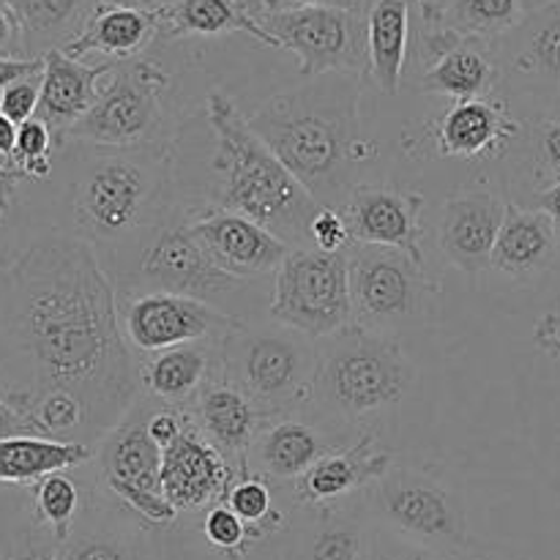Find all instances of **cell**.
<instances>
[{
    "mask_svg": "<svg viewBox=\"0 0 560 560\" xmlns=\"http://www.w3.org/2000/svg\"><path fill=\"white\" fill-rule=\"evenodd\" d=\"M58 394L80 399L96 446L142 386L96 246L55 233L0 268V397L27 419Z\"/></svg>",
    "mask_w": 560,
    "mask_h": 560,
    "instance_id": "obj_1",
    "label": "cell"
},
{
    "mask_svg": "<svg viewBox=\"0 0 560 560\" xmlns=\"http://www.w3.org/2000/svg\"><path fill=\"white\" fill-rule=\"evenodd\" d=\"M361 74H323L295 91L268 98L249 115V126L279 162L323 208L350 200L359 164L375 156L361 135Z\"/></svg>",
    "mask_w": 560,
    "mask_h": 560,
    "instance_id": "obj_2",
    "label": "cell"
},
{
    "mask_svg": "<svg viewBox=\"0 0 560 560\" xmlns=\"http://www.w3.org/2000/svg\"><path fill=\"white\" fill-rule=\"evenodd\" d=\"M206 113L217 140L213 173L219 184L213 202L262 224L293 249H304V241L312 246L310 233L323 211L320 202L252 131L249 120L228 93H208Z\"/></svg>",
    "mask_w": 560,
    "mask_h": 560,
    "instance_id": "obj_3",
    "label": "cell"
},
{
    "mask_svg": "<svg viewBox=\"0 0 560 560\" xmlns=\"http://www.w3.org/2000/svg\"><path fill=\"white\" fill-rule=\"evenodd\" d=\"M71 213L88 244L162 224L175 213L173 145L102 148L77 178Z\"/></svg>",
    "mask_w": 560,
    "mask_h": 560,
    "instance_id": "obj_4",
    "label": "cell"
},
{
    "mask_svg": "<svg viewBox=\"0 0 560 560\" xmlns=\"http://www.w3.org/2000/svg\"><path fill=\"white\" fill-rule=\"evenodd\" d=\"M416 383V364L397 337L355 323L317 342L312 399L339 424H359L402 402Z\"/></svg>",
    "mask_w": 560,
    "mask_h": 560,
    "instance_id": "obj_5",
    "label": "cell"
},
{
    "mask_svg": "<svg viewBox=\"0 0 560 560\" xmlns=\"http://www.w3.org/2000/svg\"><path fill=\"white\" fill-rule=\"evenodd\" d=\"M219 370L262 410L279 419L312 399L317 342L288 326H249L241 320L217 345Z\"/></svg>",
    "mask_w": 560,
    "mask_h": 560,
    "instance_id": "obj_6",
    "label": "cell"
},
{
    "mask_svg": "<svg viewBox=\"0 0 560 560\" xmlns=\"http://www.w3.org/2000/svg\"><path fill=\"white\" fill-rule=\"evenodd\" d=\"M170 74L151 58L118 60L102 82L91 113L71 129L69 142L96 148L173 145L170 131Z\"/></svg>",
    "mask_w": 560,
    "mask_h": 560,
    "instance_id": "obj_7",
    "label": "cell"
},
{
    "mask_svg": "<svg viewBox=\"0 0 560 560\" xmlns=\"http://www.w3.org/2000/svg\"><path fill=\"white\" fill-rule=\"evenodd\" d=\"M364 506L375 528L410 545L441 552H465L468 547L463 498L424 470L392 465L386 476L364 490Z\"/></svg>",
    "mask_w": 560,
    "mask_h": 560,
    "instance_id": "obj_8",
    "label": "cell"
},
{
    "mask_svg": "<svg viewBox=\"0 0 560 560\" xmlns=\"http://www.w3.org/2000/svg\"><path fill=\"white\" fill-rule=\"evenodd\" d=\"M348 273L353 323L388 337L424 320L430 301L441 293L424 266L392 246L353 244Z\"/></svg>",
    "mask_w": 560,
    "mask_h": 560,
    "instance_id": "obj_9",
    "label": "cell"
},
{
    "mask_svg": "<svg viewBox=\"0 0 560 560\" xmlns=\"http://www.w3.org/2000/svg\"><path fill=\"white\" fill-rule=\"evenodd\" d=\"M268 315L279 326L293 328L315 342L350 326L353 301H350L348 252L328 255L315 246L290 252L277 268Z\"/></svg>",
    "mask_w": 560,
    "mask_h": 560,
    "instance_id": "obj_10",
    "label": "cell"
},
{
    "mask_svg": "<svg viewBox=\"0 0 560 560\" xmlns=\"http://www.w3.org/2000/svg\"><path fill=\"white\" fill-rule=\"evenodd\" d=\"M277 49H290L306 80L334 74H366L364 11L337 9H262L255 14Z\"/></svg>",
    "mask_w": 560,
    "mask_h": 560,
    "instance_id": "obj_11",
    "label": "cell"
},
{
    "mask_svg": "<svg viewBox=\"0 0 560 560\" xmlns=\"http://www.w3.org/2000/svg\"><path fill=\"white\" fill-rule=\"evenodd\" d=\"M137 293H175L213 301L241 284V279L213 262L206 246L191 233L186 211H175L140 244L137 255Z\"/></svg>",
    "mask_w": 560,
    "mask_h": 560,
    "instance_id": "obj_12",
    "label": "cell"
},
{
    "mask_svg": "<svg viewBox=\"0 0 560 560\" xmlns=\"http://www.w3.org/2000/svg\"><path fill=\"white\" fill-rule=\"evenodd\" d=\"M235 326L238 317L189 295L137 293L120 306L124 337L140 355L180 345H219Z\"/></svg>",
    "mask_w": 560,
    "mask_h": 560,
    "instance_id": "obj_13",
    "label": "cell"
},
{
    "mask_svg": "<svg viewBox=\"0 0 560 560\" xmlns=\"http://www.w3.org/2000/svg\"><path fill=\"white\" fill-rule=\"evenodd\" d=\"M191 233L197 235L208 255L213 257L222 271L230 277L246 279L260 277V273L277 271L284 262V257L293 252V246L284 244L282 238L266 230L262 224L252 222L244 213L228 211V208L202 206L186 211Z\"/></svg>",
    "mask_w": 560,
    "mask_h": 560,
    "instance_id": "obj_14",
    "label": "cell"
},
{
    "mask_svg": "<svg viewBox=\"0 0 560 560\" xmlns=\"http://www.w3.org/2000/svg\"><path fill=\"white\" fill-rule=\"evenodd\" d=\"M421 58L427 63L421 91L454 102L495 96V85L503 80L495 44L463 38L441 27L421 31Z\"/></svg>",
    "mask_w": 560,
    "mask_h": 560,
    "instance_id": "obj_15",
    "label": "cell"
},
{
    "mask_svg": "<svg viewBox=\"0 0 560 560\" xmlns=\"http://www.w3.org/2000/svg\"><path fill=\"white\" fill-rule=\"evenodd\" d=\"M421 211L424 195L421 191H402L392 186H355L350 200L339 208L353 244L392 246L413 257L424 266L421 252Z\"/></svg>",
    "mask_w": 560,
    "mask_h": 560,
    "instance_id": "obj_16",
    "label": "cell"
},
{
    "mask_svg": "<svg viewBox=\"0 0 560 560\" xmlns=\"http://www.w3.org/2000/svg\"><path fill=\"white\" fill-rule=\"evenodd\" d=\"M153 408L156 399L142 394L135 408L96 443V479L107 495L120 490L162 492L164 452L148 432Z\"/></svg>",
    "mask_w": 560,
    "mask_h": 560,
    "instance_id": "obj_17",
    "label": "cell"
},
{
    "mask_svg": "<svg viewBox=\"0 0 560 560\" xmlns=\"http://www.w3.org/2000/svg\"><path fill=\"white\" fill-rule=\"evenodd\" d=\"M523 120L509 113L506 98H468L443 109L432 129V145L438 156L492 162L501 159L523 137Z\"/></svg>",
    "mask_w": 560,
    "mask_h": 560,
    "instance_id": "obj_18",
    "label": "cell"
},
{
    "mask_svg": "<svg viewBox=\"0 0 560 560\" xmlns=\"http://www.w3.org/2000/svg\"><path fill=\"white\" fill-rule=\"evenodd\" d=\"M495 55L503 77L560 104V0L530 9L525 20L495 44Z\"/></svg>",
    "mask_w": 560,
    "mask_h": 560,
    "instance_id": "obj_19",
    "label": "cell"
},
{
    "mask_svg": "<svg viewBox=\"0 0 560 560\" xmlns=\"http://www.w3.org/2000/svg\"><path fill=\"white\" fill-rule=\"evenodd\" d=\"M238 470L195 430L186 427L173 446L164 448L162 492L175 512H202L224 503Z\"/></svg>",
    "mask_w": 560,
    "mask_h": 560,
    "instance_id": "obj_20",
    "label": "cell"
},
{
    "mask_svg": "<svg viewBox=\"0 0 560 560\" xmlns=\"http://www.w3.org/2000/svg\"><path fill=\"white\" fill-rule=\"evenodd\" d=\"M186 413H189L195 430L238 474L249 470L246 468V463H249V448L268 419L222 370L213 372V377L200 388L195 402L186 408Z\"/></svg>",
    "mask_w": 560,
    "mask_h": 560,
    "instance_id": "obj_21",
    "label": "cell"
},
{
    "mask_svg": "<svg viewBox=\"0 0 560 560\" xmlns=\"http://www.w3.org/2000/svg\"><path fill=\"white\" fill-rule=\"evenodd\" d=\"M394 459L381 446L375 432H364L350 446H337L293 485V498L301 506L320 512L364 495L381 476L392 470Z\"/></svg>",
    "mask_w": 560,
    "mask_h": 560,
    "instance_id": "obj_22",
    "label": "cell"
},
{
    "mask_svg": "<svg viewBox=\"0 0 560 560\" xmlns=\"http://www.w3.org/2000/svg\"><path fill=\"white\" fill-rule=\"evenodd\" d=\"M506 202L485 186H474L448 197L441 213V249L454 268L479 277L492 268V249L501 233Z\"/></svg>",
    "mask_w": 560,
    "mask_h": 560,
    "instance_id": "obj_23",
    "label": "cell"
},
{
    "mask_svg": "<svg viewBox=\"0 0 560 560\" xmlns=\"http://www.w3.org/2000/svg\"><path fill=\"white\" fill-rule=\"evenodd\" d=\"M113 60L85 63V60L69 58L63 49L44 55L42 102H38L36 118L44 120L52 131L55 145L69 142L71 129L91 113L104 77L113 71Z\"/></svg>",
    "mask_w": 560,
    "mask_h": 560,
    "instance_id": "obj_24",
    "label": "cell"
},
{
    "mask_svg": "<svg viewBox=\"0 0 560 560\" xmlns=\"http://www.w3.org/2000/svg\"><path fill=\"white\" fill-rule=\"evenodd\" d=\"M337 446V438H328L320 427L304 419H268L249 448L246 474H257L273 485H295Z\"/></svg>",
    "mask_w": 560,
    "mask_h": 560,
    "instance_id": "obj_25",
    "label": "cell"
},
{
    "mask_svg": "<svg viewBox=\"0 0 560 560\" xmlns=\"http://www.w3.org/2000/svg\"><path fill=\"white\" fill-rule=\"evenodd\" d=\"M558 246L556 228L545 211L509 200L492 249V268L517 282H534L550 271Z\"/></svg>",
    "mask_w": 560,
    "mask_h": 560,
    "instance_id": "obj_26",
    "label": "cell"
},
{
    "mask_svg": "<svg viewBox=\"0 0 560 560\" xmlns=\"http://www.w3.org/2000/svg\"><path fill=\"white\" fill-rule=\"evenodd\" d=\"M142 394L170 408H189L219 370L217 345H180L137 361Z\"/></svg>",
    "mask_w": 560,
    "mask_h": 560,
    "instance_id": "obj_27",
    "label": "cell"
},
{
    "mask_svg": "<svg viewBox=\"0 0 560 560\" xmlns=\"http://www.w3.org/2000/svg\"><path fill=\"white\" fill-rule=\"evenodd\" d=\"M159 38V14L124 5H102L93 9L85 31L63 47L69 58L85 60L88 55H102L104 60L142 58L148 47Z\"/></svg>",
    "mask_w": 560,
    "mask_h": 560,
    "instance_id": "obj_28",
    "label": "cell"
},
{
    "mask_svg": "<svg viewBox=\"0 0 560 560\" xmlns=\"http://www.w3.org/2000/svg\"><path fill=\"white\" fill-rule=\"evenodd\" d=\"M315 514V523L301 536L295 560H372L375 525L366 514L364 495Z\"/></svg>",
    "mask_w": 560,
    "mask_h": 560,
    "instance_id": "obj_29",
    "label": "cell"
},
{
    "mask_svg": "<svg viewBox=\"0 0 560 560\" xmlns=\"http://www.w3.org/2000/svg\"><path fill=\"white\" fill-rule=\"evenodd\" d=\"M366 16V77L388 96L402 85L410 52V0H372Z\"/></svg>",
    "mask_w": 560,
    "mask_h": 560,
    "instance_id": "obj_30",
    "label": "cell"
},
{
    "mask_svg": "<svg viewBox=\"0 0 560 560\" xmlns=\"http://www.w3.org/2000/svg\"><path fill=\"white\" fill-rule=\"evenodd\" d=\"M224 33H246L255 42L273 47L255 11L241 0H175L159 14V38H208Z\"/></svg>",
    "mask_w": 560,
    "mask_h": 560,
    "instance_id": "obj_31",
    "label": "cell"
},
{
    "mask_svg": "<svg viewBox=\"0 0 560 560\" xmlns=\"http://www.w3.org/2000/svg\"><path fill=\"white\" fill-rule=\"evenodd\" d=\"M14 11L25 58L36 60L63 49L85 31L98 0H5Z\"/></svg>",
    "mask_w": 560,
    "mask_h": 560,
    "instance_id": "obj_32",
    "label": "cell"
},
{
    "mask_svg": "<svg viewBox=\"0 0 560 560\" xmlns=\"http://www.w3.org/2000/svg\"><path fill=\"white\" fill-rule=\"evenodd\" d=\"M96 446L55 441L42 435H14L0 441V485H38L52 474L88 465Z\"/></svg>",
    "mask_w": 560,
    "mask_h": 560,
    "instance_id": "obj_33",
    "label": "cell"
},
{
    "mask_svg": "<svg viewBox=\"0 0 560 560\" xmlns=\"http://www.w3.org/2000/svg\"><path fill=\"white\" fill-rule=\"evenodd\" d=\"M530 11L528 0H441V16L432 31H452L463 38L498 44Z\"/></svg>",
    "mask_w": 560,
    "mask_h": 560,
    "instance_id": "obj_34",
    "label": "cell"
},
{
    "mask_svg": "<svg viewBox=\"0 0 560 560\" xmlns=\"http://www.w3.org/2000/svg\"><path fill=\"white\" fill-rule=\"evenodd\" d=\"M82 512V490L69 474H52L33 485V523L47 530L58 545L74 534Z\"/></svg>",
    "mask_w": 560,
    "mask_h": 560,
    "instance_id": "obj_35",
    "label": "cell"
},
{
    "mask_svg": "<svg viewBox=\"0 0 560 560\" xmlns=\"http://www.w3.org/2000/svg\"><path fill=\"white\" fill-rule=\"evenodd\" d=\"M224 503L244 520L255 545L284 528V514L273 506L271 481H266L262 476L238 474Z\"/></svg>",
    "mask_w": 560,
    "mask_h": 560,
    "instance_id": "obj_36",
    "label": "cell"
},
{
    "mask_svg": "<svg viewBox=\"0 0 560 560\" xmlns=\"http://www.w3.org/2000/svg\"><path fill=\"white\" fill-rule=\"evenodd\" d=\"M523 167L528 180V206L560 180V118H541L523 131Z\"/></svg>",
    "mask_w": 560,
    "mask_h": 560,
    "instance_id": "obj_37",
    "label": "cell"
},
{
    "mask_svg": "<svg viewBox=\"0 0 560 560\" xmlns=\"http://www.w3.org/2000/svg\"><path fill=\"white\" fill-rule=\"evenodd\" d=\"M52 148L55 137L47 129V124L38 118H31L16 129V151L14 167L31 180H47L52 173Z\"/></svg>",
    "mask_w": 560,
    "mask_h": 560,
    "instance_id": "obj_38",
    "label": "cell"
},
{
    "mask_svg": "<svg viewBox=\"0 0 560 560\" xmlns=\"http://www.w3.org/2000/svg\"><path fill=\"white\" fill-rule=\"evenodd\" d=\"M202 536H206L213 550L224 552L230 558L246 556V550L255 545L244 520L228 503H217V506L208 509L206 520H202Z\"/></svg>",
    "mask_w": 560,
    "mask_h": 560,
    "instance_id": "obj_39",
    "label": "cell"
},
{
    "mask_svg": "<svg viewBox=\"0 0 560 560\" xmlns=\"http://www.w3.org/2000/svg\"><path fill=\"white\" fill-rule=\"evenodd\" d=\"M58 560H140L135 547L115 534L88 530V534H71L58 547Z\"/></svg>",
    "mask_w": 560,
    "mask_h": 560,
    "instance_id": "obj_40",
    "label": "cell"
},
{
    "mask_svg": "<svg viewBox=\"0 0 560 560\" xmlns=\"http://www.w3.org/2000/svg\"><path fill=\"white\" fill-rule=\"evenodd\" d=\"M42 71L22 77V80L11 82L0 96V113L11 120V124L22 126L31 118H36L38 102H42Z\"/></svg>",
    "mask_w": 560,
    "mask_h": 560,
    "instance_id": "obj_41",
    "label": "cell"
},
{
    "mask_svg": "<svg viewBox=\"0 0 560 560\" xmlns=\"http://www.w3.org/2000/svg\"><path fill=\"white\" fill-rule=\"evenodd\" d=\"M372 560H479L465 552H441L430 547L410 545L388 530L375 528V547H372Z\"/></svg>",
    "mask_w": 560,
    "mask_h": 560,
    "instance_id": "obj_42",
    "label": "cell"
},
{
    "mask_svg": "<svg viewBox=\"0 0 560 560\" xmlns=\"http://www.w3.org/2000/svg\"><path fill=\"white\" fill-rule=\"evenodd\" d=\"M312 246L328 255H342L353 246L348 233V224H345L342 213L334 211V208H323L320 213L312 222Z\"/></svg>",
    "mask_w": 560,
    "mask_h": 560,
    "instance_id": "obj_43",
    "label": "cell"
},
{
    "mask_svg": "<svg viewBox=\"0 0 560 560\" xmlns=\"http://www.w3.org/2000/svg\"><path fill=\"white\" fill-rule=\"evenodd\" d=\"M58 541L42 528H33L14 545L5 560H58Z\"/></svg>",
    "mask_w": 560,
    "mask_h": 560,
    "instance_id": "obj_44",
    "label": "cell"
},
{
    "mask_svg": "<svg viewBox=\"0 0 560 560\" xmlns=\"http://www.w3.org/2000/svg\"><path fill=\"white\" fill-rule=\"evenodd\" d=\"M0 55L5 58H25V44H22L20 22L5 0H0Z\"/></svg>",
    "mask_w": 560,
    "mask_h": 560,
    "instance_id": "obj_45",
    "label": "cell"
},
{
    "mask_svg": "<svg viewBox=\"0 0 560 560\" xmlns=\"http://www.w3.org/2000/svg\"><path fill=\"white\" fill-rule=\"evenodd\" d=\"M42 69H44V58L31 60V58H5V55H0V96H3V91L11 85V82L22 80V77Z\"/></svg>",
    "mask_w": 560,
    "mask_h": 560,
    "instance_id": "obj_46",
    "label": "cell"
},
{
    "mask_svg": "<svg viewBox=\"0 0 560 560\" xmlns=\"http://www.w3.org/2000/svg\"><path fill=\"white\" fill-rule=\"evenodd\" d=\"M262 9H337L364 11V0H266Z\"/></svg>",
    "mask_w": 560,
    "mask_h": 560,
    "instance_id": "obj_47",
    "label": "cell"
},
{
    "mask_svg": "<svg viewBox=\"0 0 560 560\" xmlns=\"http://www.w3.org/2000/svg\"><path fill=\"white\" fill-rule=\"evenodd\" d=\"M14 435H36V432H33V427L27 424L25 416L16 413V410L0 397V441Z\"/></svg>",
    "mask_w": 560,
    "mask_h": 560,
    "instance_id": "obj_48",
    "label": "cell"
},
{
    "mask_svg": "<svg viewBox=\"0 0 560 560\" xmlns=\"http://www.w3.org/2000/svg\"><path fill=\"white\" fill-rule=\"evenodd\" d=\"M22 180H27V178L20 173V170H14V167H9V164L0 162V224H3L5 213H9L11 202H14L16 186H20Z\"/></svg>",
    "mask_w": 560,
    "mask_h": 560,
    "instance_id": "obj_49",
    "label": "cell"
},
{
    "mask_svg": "<svg viewBox=\"0 0 560 560\" xmlns=\"http://www.w3.org/2000/svg\"><path fill=\"white\" fill-rule=\"evenodd\" d=\"M528 208H539V211H545L547 217H550L552 228H556V235H558V244H560V180L556 186H550L547 191H541Z\"/></svg>",
    "mask_w": 560,
    "mask_h": 560,
    "instance_id": "obj_50",
    "label": "cell"
},
{
    "mask_svg": "<svg viewBox=\"0 0 560 560\" xmlns=\"http://www.w3.org/2000/svg\"><path fill=\"white\" fill-rule=\"evenodd\" d=\"M16 129L20 126L11 124L3 113H0V162L14 167V151H16ZM16 170V167H14Z\"/></svg>",
    "mask_w": 560,
    "mask_h": 560,
    "instance_id": "obj_51",
    "label": "cell"
},
{
    "mask_svg": "<svg viewBox=\"0 0 560 560\" xmlns=\"http://www.w3.org/2000/svg\"><path fill=\"white\" fill-rule=\"evenodd\" d=\"M102 5H124V9H140L151 11V14H162L167 11L175 0H98Z\"/></svg>",
    "mask_w": 560,
    "mask_h": 560,
    "instance_id": "obj_52",
    "label": "cell"
},
{
    "mask_svg": "<svg viewBox=\"0 0 560 560\" xmlns=\"http://www.w3.org/2000/svg\"><path fill=\"white\" fill-rule=\"evenodd\" d=\"M421 9V22H424V31H432L438 25V16H441V0H413Z\"/></svg>",
    "mask_w": 560,
    "mask_h": 560,
    "instance_id": "obj_53",
    "label": "cell"
},
{
    "mask_svg": "<svg viewBox=\"0 0 560 560\" xmlns=\"http://www.w3.org/2000/svg\"><path fill=\"white\" fill-rule=\"evenodd\" d=\"M241 3H246L252 11H255V14H260L262 5H266V0H241Z\"/></svg>",
    "mask_w": 560,
    "mask_h": 560,
    "instance_id": "obj_54",
    "label": "cell"
},
{
    "mask_svg": "<svg viewBox=\"0 0 560 560\" xmlns=\"http://www.w3.org/2000/svg\"><path fill=\"white\" fill-rule=\"evenodd\" d=\"M541 3H550V0H528L530 9H536V5H541Z\"/></svg>",
    "mask_w": 560,
    "mask_h": 560,
    "instance_id": "obj_55",
    "label": "cell"
}]
</instances>
